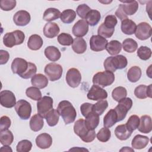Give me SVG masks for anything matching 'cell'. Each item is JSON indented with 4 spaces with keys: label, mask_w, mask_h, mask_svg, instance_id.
<instances>
[{
    "label": "cell",
    "mask_w": 152,
    "mask_h": 152,
    "mask_svg": "<svg viewBox=\"0 0 152 152\" xmlns=\"http://www.w3.org/2000/svg\"><path fill=\"white\" fill-rule=\"evenodd\" d=\"M59 114L62 118L65 124L72 123L77 116V112L71 102L62 100L58 104L56 109Z\"/></svg>",
    "instance_id": "1"
},
{
    "label": "cell",
    "mask_w": 152,
    "mask_h": 152,
    "mask_svg": "<svg viewBox=\"0 0 152 152\" xmlns=\"http://www.w3.org/2000/svg\"><path fill=\"white\" fill-rule=\"evenodd\" d=\"M74 131L80 138L86 142H90L93 141L96 137L94 130L88 129L84 122L83 119L77 120L74 125Z\"/></svg>",
    "instance_id": "2"
},
{
    "label": "cell",
    "mask_w": 152,
    "mask_h": 152,
    "mask_svg": "<svg viewBox=\"0 0 152 152\" xmlns=\"http://www.w3.org/2000/svg\"><path fill=\"white\" fill-rule=\"evenodd\" d=\"M127 64L128 61L126 58L122 55L107 57L103 63L106 71H109L112 72L116 71V69L125 68Z\"/></svg>",
    "instance_id": "3"
},
{
    "label": "cell",
    "mask_w": 152,
    "mask_h": 152,
    "mask_svg": "<svg viewBox=\"0 0 152 152\" xmlns=\"http://www.w3.org/2000/svg\"><path fill=\"white\" fill-rule=\"evenodd\" d=\"M123 4H120L115 12L116 15L121 20L127 18L128 15L134 14L138 8V4L136 1H124Z\"/></svg>",
    "instance_id": "4"
},
{
    "label": "cell",
    "mask_w": 152,
    "mask_h": 152,
    "mask_svg": "<svg viewBox=\"0 0 152 152\" xmlns=\"http://www.w3.org/2000/svg\"><path fill=\"white\" fill-rule=\"evenodd\" d=\"M25 39L24 33L19 30L7 33L3 37L4 45L7 48H12L15 45H19L24 42Z\"/></svg>",
    "instance_id": "5"
},
{
    "label": "cell",
    "mask_w": 152,
    "mask_h": 152,
    "mask_svg": "<svg viewBox=\"0 0 152 152\" xmlns=\"http://www.w3.org/2000/svg\"><path fill=\"white\" fill-rule=\"evenodd\" d=\"M115 81L114 74L109 71L99 72L93 78V84L103 88L111 85Z\"/></svg>",
    "instance_id": "6"
},
{
    "label": "cell",
    "mask_w": 152,
    "mask_h": 152,
    "mask_svg": "<svg viewBox=\"0 0 152 152\" xmlns=\"http://www.w3.org/2000/svg\"><path fill=\"white\" fill-rule=\"evenodd\" d=\"M132 106V100L129 97H125L118 102V105L114 109L118 116V122L125 118L127 112L131 109Z\"/></svg>",
    "instance_id": "7"
},
{
    "label": "cell",
    "mask_w": 152,
    "mask_h": 152,
    "mask_svg": "<svg viewBox=\"0 0 152 152\" xmlns=\"http://www.w3.org/2000/svg\"><path fill=\"white\" fill-rule=\"evenodd\" d=\"M63 69L61 65L55 62L47 64L44 69V72L50 81H55L61 78Z\"/></svg>",
    "instance_id": "8"
},
{
    "label": "cell",
    "mask_w": 152,
    "mask_h": 152,
    "mask_svg": "<svg viewBox=\"0 0 152 152\" xmlns=\"http://www.w3.org/2000/svg\"><path fill=\"white\" fill-rule=\"evenodd\" d=\"M15 110L21 119L27 120L30 117L31 106L30 103L25 100H19L15 105Z\"/></svg>",
    "instance_id": "9"
},
{
    "label": "cell",
    "mask_w": 152,
    "mask_h": 152,
    "mask_svg": "<svg viewBox=\"0 0 152 152\" xmlns=\"http://www.w3.org/2000/svg\"><path fill=\"white\" fill-rule=\"evenodd\" d=\"M53 99L49 96H43L37 103V112L43 118L53 109Z\"/></svg>",
    "instance_id": "10"
},
{
    "label": "cell",
    "mask_w": 152,
    "mask_h": 152,
    "mask_svg": "<svg viewBox=\"0 0 152 152\" xmlns=\"http://www.w3.org/2000/svg\"><path fill=\"white\" fill-rule=\"evenodd\" d=\"M134 33L138 39L141 40H145L151 37L152 28L148 23L146 22H142L137 26Z\"/></svg>",
    "instance_id": "11"
},
{
    "label": "cell",
    "mask_w": 152,
    "mask_h": 152,
    "mask_svg": "<svg viewBox=\"0 0 152 152\" xmlns=\"http://www.w3.org/2000/svg\"><path fill=\"white\" fill-rule=\"evenodd\" d=\"M66 81L69 86L75 88L79 86L81 81V75L80 72L75 68H70L66 74Z\"/></svg>",
    "instance_id": "12"
},
{
    "label": "cell",
    "mask_w": 152,
    "mask_h": 152,
    "mask_svg": "<svg viewBox=\"0 0 152 152\" xmlns=\"http://www.w3.org/2000/svg\"><path fill=\"white\" fill-rule=\"evenodd\" d=\"M1 104L6 108H11L16 104V99L14 94L8 90H2L0 93Z\"/></svg>",
    "instance_id": "13"
},
{
    "label": "cell",
    "mask_w": 152,
    "mask_h": 152,
    "mask_svg": "<svg viewBox=\"0 0 152 152\" xmlns=\"http://www.w3.org/2000/svg\"><path fill=\"white\" fill-rule=\"evenodd\" d=\"M87 97L91 100H100L107 98V93L105 90L99 86L93 84L89 90Z\"/></svg>",
    "instance_id": "14"
},
{
    "label": "cell",
    "mask_w": 152,
    "mask_h": 152,
    "mask_svg": "<svg viewBox=\"0 0 152 152\" xmlns=\"http://www.w3.org/2000/svg\"><path fill=\"white\" fill-rule=\"evenodd\" d=\"M107 43L105 38L99 35H93L90 40V49L94 52L102 51L105 49Z\"/></svg>",
    "instance_id": "15"
},
{
    "label": "cell",
    "mask_w": 152,
    "mask_h": 152,
    "mask_svg": "<svg viewBox=\"0 0 152 152\" xmlns=\"http://www.w3.org/2000/svg\"><path fill=\"white\" fill-rule=\"evenodd\" d=\"M28 62L25 59L20 58H15L11 64V69L14 74L19 76L24 74L28 68Z\"/></svg>",
    "instance_id": "16"
},
{
    "label": "cell",
    "mask_w": 152,
    "mask_h": 152,
    "mask_svg": "<svg viewBox=\"0 0 152 152\" xmlns=\"http://www.w3.org/2000/svg\"><path fill=\"white\" fill-rule=\"evenodd\" d=\"M88 31V24L86 20H78L72 27V31L73 34L77 37L84 36Z\"/></svg>",
    "instance_id": "17"
},
{
    "label": "cell",
    "mask_w": 152,
    "mask_h": 152,
    "mask_svg": "<svg viewBox=\"0 0 152 152\" xmlns=\"http://www.w3.org/2000/svg\"><path fill=\"white\" fill-rule=\"evenodd\" d=\"M30 14L25 10H20L13 16L14 23L18 26H25L27 25L30 23Z\"/></svg>",
    "instance_id": "18"
},
{
    "label": "cell",
    "mask_w": 152,
    "mask_h": 152,
    "mask_svg": "<svg viewBox=\"0 0 152 152\" xmlns=\"http://www.w3.org/2000/svg\"><path fill=\"white\" fill-rule=\"evenodd\" d=\"M36 144L40 148H48L52 144V138L48 133L40 134L36 138Z\"/></svg>",
    "instance_id": "19"
},
{
    "label": "cell",
    "mask_w": 152,
    "mask_h": 152,
    "mask_svg": "<svg viewBox=\"0 0 152 152\" xmlns=\"http://www.w3.org/2000/svg\"><path fill=\"white\" fill-rule=\"evenodd\" d=\"M151 86L152 84H150L148 86L144 84L137 86L134 90L135 96L140 99H144L147 97L151 98Z\"/></svg>",
    "instance_id": "20"
},
{
    "label": "cell",
    "mask_w": 152,
    "mask_h": 152,
    "mask_svg": "<svg viewBox=\"0 0 152 152\" xmlns=\"http://www.w3.org/2000/svg\"><path fill=\"white\" fill-rule=\"evenodd\" d=\"M140 132L144 134L150 133L152 130L151 118L148 115H143L140 119V124L138 127Z\"/></svg>",
    "instance_id": "21"
},
{
    "label": "cell",
    "mask_w": 152,
    "mask_h": 152,
    "mask_svg": "<svg viewBox=\"0 0 152 152\" xmlns=\"http://www.w3.org/2000/svg\"><path fill=\"white\" fill-rule=\"evenodd\" d=\"M59 26L53 22L47 23L43 28V34L48 38H53L59 33Z\"/></svg>",
    "instance_id": "22"
},
{
    "label": "cell",
    "mask_w": 152,
    "mask_h": 152,
    "mask_svg": "<svg viewBox=\"0 0 152 152\" xmlns=\"http://www.w3.org/2000/svg\"><path fill=\"white\" fill-rule=\"evenodd\" d=\"M149 142V138L144 135L138 134L135 135L132 140L131 145L135 149H142L145 148Z\"/></svg>",
    "instance_id": "23"
},
{
    "label": "cell",
    "mask_w": 152,
    "mask_h": 152,
    "mask_svg": "<svg viewBox=\"0 0 152 152\" xmlns=\"http://www.w3.org/2000/svg\"><path fill=\"white\" fill-rule=\"evenodd\" d=\"M43 117L40 114L37 113L34 115L30 120V128L34 132H37L41 130L43 126Z\"/></svg>",
    "instance_id": "24"
},
{
    "label": "cell",
    "mask_w": 152,
    "mask_h": 152,
    "mask_svg": "<svg viewBox=\"0 0 152 152\" xmlns=\"http://www.w3.org/2000/svg\"><path fill=\"white\" fill-rule=\"evenodd\" d=\"M43 44L42 38L38 34H33L28 38L27 42L28 48L33 50L40 49Z\"/></svg>",
    "instance_id": "25"
},
{
    "label": "cell",
    "mask_w": 152,
    "mask_h": 152,
    "mask_svg": "<svg viewBox=\"0 0 152 152\" xmlns=\"http://www.w3.org/2000/svg\"><path fill=\"white\" fill-rule=\"evenodd\" d=\"M121 27L122 31L124 34L131 35L135 33L137 25L134 21L127 18L122 20Z\"/></svg>",
    "instance_id": "26"
},
{
    "label": "cell",
    "mask_w": 152,
    "mask_h": 152,
    "mask_svg": "<svg viewBox=\"0 0 152 152\" xmlns=\"http://www.w3.org/2000/svg\"><path fill=\"white\" fill-rule=\"evenodd\" d=\"M31 83L34 87L42 89L45 88L48 86V80L45 75L42 74H37L31 78Z\"/></svg>",
    "instance_id": "27"
},
{
    "label": "cell",
    "mask_w": 152,
    "mask_h": 152,
    "mask_svg": "<svg viewBox=\"0 0 152 152\" xmlns=\"http://www.w3.org/2000/svg\"><path fill=\"white\" fill-rule=\"evenodd\" d=\"M99 115L94 112H91L86 117L84 121L86 127L90 130H94L99 123Z\"/></svg>",
    "instance_id": "28"
},
{
    "label": "cell",
    "mask_w": 152,
    "mask_h": 152,
    "mask_svg": "<svg viewBox=\"0 0 152 152\" xmlns=\"http://www.w3.org/2000/svg\"><path fill=\"white\" fill-rule=\"evenodd\" d=\"M118 122V116L114 109H110L103 118V125L104 127L110 128Z\"/></svg>",
    "instance_id": "29"
},
{
    "label": "cell",
    "mask_w": 152,
    "mask_h": 152,
    "mask_svg": "<svg viewBox=\"0 0 152 152\" xmlns=\"http://www.w3.org/2000/svg\"><path fill=\"white\" fill-rule=\"evenodd\" d=\"M115 134L119 140L124 141L130 137L132 132L127 128L125 124H122L116 126L115 130Z\"/></svg>",
    "instance_id": "30"
},
{
    "label": "cell",
    "mask_w": 152,
    "mask_h": 152,
    "mask_svg": "<svg viewBox=\"0 0 152 152\" xmlns=\"http://www.w3.org/2000/svg\"><path fill=\"white\" fill-rule=\"evenodd\" d=\"M45 55L49 61L55 62L60 59L61 53L55 46H49L45 49Z\"/></svg>",
    "instance_id": "31"
},
{
    "label": "cell",
    "mask_w": 152,
    "mask_h": 152,
    "mask_svg": "<svg viewBox=\"0 0 152 152\" xmlns=\"http://www.w3.org/2000/svg\"><path fill=\"white\" fill-rule=\"evenodd\" d=\"M72 49L76 53H83L87 49L86 40L82 37L75 38L72 44Z\"/></svg>",
    "instance_id": "32"
},
{
    "label": "cell",
    "mask_w": 152,
    "mask_h": 152,
    "mask_svg": "<svg viewBox=\"0 0 152 152\" xmlns=\"http://www.w3.org/2000/svg\"><path fill=\"white\" fill-rule=\"evenodd\" d=\"M101 18V15L99 11L96 10H91L86 17V21L88 25L94 26L97 24Z\"/></svg>",
    "instance_id": "33"
},
{
    "label": "cell",
    "mask_w": 152,
    "mask_h": 152,
    "mask_svg": "<svg viewBox=\"0 0 152 152\" xmlns=\"http://www.w3.org/2000/svg\"><path fill=\"white\" fill-rule=\"evenodd\" d=\"M142 74L141 69L137 66H133L130 68L127 72V78L131 83L138 81L141 78Z\"/></svg>",
    "instance_id": "34"
},
{
    "label": "cell",
    "mask_w": 152,
    "mask_h": 152,
    "mask_svg": "<svg viewBox=\"0 0 152 152\" xmlns=\"http://www.w3.org/2000/svg\"><path fill=\"white\" fill-rule=\"evenodd\" d=\"M61 12L59 10L55 8H49L45 10L43 18L46 21H52L58 19L61 16Z\"/></svg>",
    "instance_id": "35"
},
{
    "label": "cell",
    "mask_w": 152,
    "mask_h": 152,
    "mask_svg": "<svg viewBox=\"0 0 152 152\" xmlns=\"http://www.w3.org/2000/svg\"><path fill=\"white\" fill-rule=\"evenodd\" d=\"M105 49L110 55H115L121 52L122 49V45L118 40H111L107 43Z\"/></svg>",
    "instance_id": "36"
},
{
    "label": "cell",
    "mask_w": 152,
    "mask_h": 152,
    "mask_svg": "<svg viewBox=\"0 0 152 152\" xmlns=\"http://www.w3.org/2000/svg\"><path fill=\"white\" fill-rule=\"evenodd\" d=\"M59 114L56 109H52L45 116V119L49 126H55L59 121Z\"/></svg>",
    "instance_id": "37"
},
{
    "label": "cell",
    "mask_w": 152,
    "mask_h": 152,
    "mask_svg": "<svg viewBox=\"0 0 152 152\" xmlns=\"http://www.w3.org/2000/svg\"><path fill=\"white\" fill-rule=\"evenodd\" d=\"M76 18V12L71 9L65 10L61 14V20L65 24H69L74 21Z\"/></svg>",
    "instance_id": "38"
},
{
    "label": "cell",
    "mask_w": 152,
    "mask_h": 152,
    "mask_svg": "<svg viewBox=\"0 0 152 152\" xmlns=\"http://www.w3.org/2000/svg\"><path fill=\"white\" fill-rule=\"evenodd\" d=\"M14 140L12 132L8 129L0 131V141L3 145H10Z\"/></svg>",
    "instance_id": "39"
},
{
    "label": "cell",
    "mask_w": 152,
    "mask_h": 152,
    "mask_svg": "<svg viewBox=\"0 0 152 152\" xmlns=\"http://www.w3.org/2000/svg\"><path fill=\"white\" fill-rule=\"evenodd\" d=\"M122 48L125 52L128 53H133L137 50L138 48V43L135 40L131 38H128L123 41Z\"/></svg>",
    "instance_id": "40"
},
{
    "label": "cell",
    "mask_w": 152,
    "mask_h": 152,
    "mask_svg": "<svg viewBox=\"0 0 152 152\" xmlns=\"http://www.w3.org/2000/svg\"><path fill=\"white\" fill-rule=\"evenodd\" d=\"M126 89L125 87L121 86L115 88L112 92V96L113 99L117 102H119L121 99L126 97Z\"/></svg>",
    "instance_id": "41"
},
{
    "label": "cell",
    "mask_w": 152,
    "mask_h": 152,
    "mask_svg": "<svg viewBox=\"0 0 152 152\" xmlns=\"http://www.w3.org/2000/svg\"><path fill=\"white\" fill-rule=\"evenodd\" d=\"M27 96L34 100H39L42 98V93L39 88L36 87H30L26 90Z\"/></svg>",
    "instance_id": "42"
},
{
    "label": "cell",
    "mask_w": 152,
    "mask_h": 152,
    "mask_svg": "<svg viewBox=\"0 0 152 152\" xmlns=\"http://www.w3.org/2000/svg\"><path fill=\"white\" fill-rule=\"evenodd\" d=\"M108 106V102L106 100H98V102L93 104V112L96 113L99 115H101L103 113L105 110L107 109Z\"/></svg>",
    "instance_id": "43"
},
{
    "label": "cell",
    "mask_w": 152,
    "mask_h": 152,
    "mask_svg": "<svg viewBox=\"0 0 152 152\" xmlns=\"http://www.w3.org/2000/svg\"><path fill=\"white\" fill-rule=\"evenodd\" d=\"M139 124H140V118L136 115H133L129 118L125 125L127 128L131 132H132L134 131H135L136 129L138 128Z\"/></svg>",
    "instance_id": "44"
},
{
    "label": "cell",
    "mask_w": 152,
    "mask_h": 152,
    "mask_svg": "<svg viewBox=\"0 0 152 152\" xmlns=\"http://www.w3.org/2000/svg\"><path fill=\"white\" fill-rule=\"evenodd\" d=\"M115 28H110L106 27L104 23H102L98 28V35L104 38H110L113 34Z\"/></svg>",
    "instance_id": "45"
},
{
    "label": "cell",
    "mask_w": 152,
    "mask_h": 152,
    "mask_svg": "<svg viewBox=\"0 0 152 152\" xmlns=\"http://www.w3.org/2000/svg\"><path fill=\"white\" fill-rule=\"evenodd\" d=\"M137 56L142 60L146 61L151 56V50L147 46H141L137 50Z\"/></svg>",
    "instance_id": "46"
},
{
    "label": "cell",
    "mask_w": 152,
    "mask_h": 152,
    "mask_svg": "<svg viewBox=\"0 0 152 152\" xmlns=\"http://www.w3.org/2000/svg\"><path fill=\"white\" fill-rule=\"evenodd\" d=\"M58 41L59 43L63 46H70L73 43L72 37L68 33H62L58 36Z\"/></svg>",
    "instance_id": "47"
},
{
    "label": "cell",
    "mask_w": 152,
    "mask_h": 152,
    "mask_svg": "<svg viewBox=\"0 0 152 152\" xmlns=\"http://www.w3.org/2000/svg\"><path fill=\"white\" fill-rule=\"evenodd\" d=\"M32 144L27 140L20 141L17 145L16 150L17 152H28L31 150Z\"/></svg>",
    "instance_id": "48"
},
{
    "label": "cell",
    "mask_w": 152,
    "mask_h": 152,
    "mask_svg": "<svg viewBox=\"0 0 152 152\" xmlns=\"http://www.w3.org/2000/svg\"><path fill=\"white\" fill-rule=\"evenodd\" d=\"M111 137V132L109 129L106 127L102 128L97 134V138L101 142L107 141Z\"/></svg>",
    "instance_id": "49"
},
{
    "label": "cell",
    "mask_w": 152,
    "mask_h": 152,
    "mask_svg": "<svg viewBox=\"0 0 152 152\" xmlns=\"http://www.w3.org/2000/svg\"><path fill=\"white\" fill-rule=\"evenodd\" d=\"M37 72V67L36 65L33 63L28 62V68L26 71L21 75L20 77L24 78V79H28L30 78H32Z\"/></svg>",
    "instance_id": "50"
},
{
    "label": "cell",
    "mask_w": 152,
    "mask_h": 152,
    "mask_svg": "<svg viewBox=\"0 0 152 152\" xmlns=\"http://www.w3.org/2000/svg\"><path fill=\"white\" fill-rule=\"evenodd\" d=\"M16 6L15 0H1L0 1V7L3 11H11Z\"/></svg>",
    "instance_id": "51"
},
{
    "label": "cell",
    "mask_w": 152,
    "mask_h": 152,
    "mask_svg": "<svg viewBox=\"0 0 152 152\" xmlns=\"http://www.w3.org/2000/svg\"><path fill=\"white\" fill-rule=\"evenodd\" d=\"M91 10L90 8L86 4L79 5L77 8V14L83 19H85L88 12Z\"/></svg>",
    "instance_id": "52"
},
{
    "label": "cell",
    "mask_w": 152,
    "mask_h": 152,
    "mask_svg": "<svg viewBox=\"0 0 152 152\" xmlns=\"http://www.w3.org/2000/svg\"><path fill=\"white\" fill-rule=\"evenodd\" d=\"M103 23L106 27L109 28H115V27L118 23V21L114 15H108L106 17Z\"/></svg>",
    "instance_id": "53"
},
{
    "label": "cell",
    "mask_w": 152,
    "mask_h": 152,
    "mask_svg": "<svg viewBox=\"0 0 152 152\" xmlns=\"http://www.w3.org/2000/svg\"><path fill=\"white\" fill-rule=\"evenodd\" d=\"M93 104L92 103H83L80 106V110L83 116L86 118L88 115L93 112Z\"/></svg>",
    "instance_id": "54"
},
{
    "label": "cell",
    "mask_w": 152,
    "mask_h": 152,
    "mask_svg": "<svg viewBox=\"0 0 152 152\" xmlns=\"http://www.w3.org/2000/svg\"><path fill=\"white\" fill-rule=\"evenodd\" d=\"M11 124V119L7 116H2L1 118L0 121V131L7 130L10 127Z\"/></svg>",
    "instance_id": "55"
},
{
    "label": "cell",
    "mask_w": 152,
    "mask_h": 152,
    "mask_svg": "<svg viewBox=\"0 0 152 152\" xmlns=\"http://www.w3.org/2000/svg\"><path fill=\"white\" fill-rule=\"evenodd\" d=\"M10 58L9 53L5 50H0V64L4 65L5 64Z\"/></svg>",
    "instance_id": "56"
},
{
    "label": "cell",
    "mask_w": 152,
    "mask_h": 152,
    "mask_svg": "<svg viewBox=\"0 0 152 152\" xmlns=\"http://www.w3.org/2000/svg\"><path fill=\"white\" fill-rule=\"evenodd\" d=\"M0 150L1 151H12V149L10 148V147H9L8 145H5L3 146L1 148Z\"/></svg>",
    "instance_id": "57"
},
{
    "label": "cell",
    "mask_w": 152,
    "mask_h": 152,
    "mask_svg": "<svg viewBox=\"0 0 152 152\" xmlns=\"http://www.w3.org/2000/svg\"><path fill=\"white\" fill-rule=\"evenodd\" d=\"M151 65H150L149 68L147 69V74L148 75V76L150 77V78H151Z\"/></svg>",
    "instance_id": "58"
},
{
    "label": "cell",
    "mask_w": 152,
    "mask_h": 152,
    "mask_svg": "<svg viewBox=\"0 0 152 152\" xmlns=\"http://www.w3.org/2000/svg\"><path fill=\"white\" fill-rule=\"evenodd\" d=\"M133 151L134 152V150L133 149H131L128 147H125L124 148H122V149L120 150V151Z\"/></svg>",
    "instance_id": "59"
}]
</instances>
